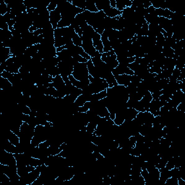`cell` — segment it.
Listing matches in <instances>:
<instances>
[{
	"mask_svg": "<svg viewBox=\"0 0 185 185\" xmlns=\"http://www.w3.org/2000/svg\"><path fill=\"white\" fill-rule=\"evenodd\" d=\"M72 75L75 78L76 80L82 81V80L88 79L89 73L87 63H80L78 62L77 64L74 66L73 72Z\"/></svg>",
	"mask_w": 185,
	"mask_h": 185,
	"instance_id": "1",
	"label": "cell"
},
{
	"mask_svg": "<svg viewBox=\"0 0 185 185\" xmlns=\"http://www.w3.org/2000/svg\"><path fill=\"white\" fill-rule=\"evenodd\" d=\"M101 60L105 62L111 69H114L119 65V62L117 59V55L114 53V50L104 53L101 54Z\"/></svg>",
	"mask_w": 185,
	"mask_h": 185,
	"instance_id": "2",
	"label": "cell"
},
{
	"mask_svg": "<svg viewBox=\"0 0 185 185\" xmlns=\"http://www.w3.org/2000/svg\"><path fill=\"white\" fill-rule=\"evenodd\" d=\"M81 38L82 41V49H84V51H86L91 58L93 57V56H95L96 50H95V47L93 46L92 38L89 36H85V35H82Z\"/></svg>",
	"mask_w": 185,
	"mask_h": 185,
	"instance_id": "3",
	"label": "cell"
},
{
	"mask_svg": "<svg viewBox=\"0 0 185 185\" xmlns=\"http://www.w3.org/2000/svg\"><path fill=\"white\" fill-rule=\"evenodd\" d=\"M0 164L17 167V161L15 159L14 154L8 153L4 150L2 151L1 156H0Z\"/></svg>",
	"mask_w": 185,
	"mask_h": 185,
	"instance_id": "4",
	"label": "cell"
},
{
	"mask_svg": "<svg viewBox=\"0 0 185 185\" xmlns=\"http://www.w3.org/2000/svg\"><path fill=\"white\" fill-rule=\"evenodd\" d=\"M154 117H154L153 115L149 112H138V114L136 117V119L142 125H145V124H150V125H153Z\"/></svg>",
	"mask_w": 185,
	"mask_h": 185,
	"instance_id": "5",
	"label": "cell"
},
{
	"mask_svg": "<svg viewBox=\"0 0 185 185\" xmlns=\"http://www.w3.org/2000/svg\"><path fill=\"white\" fill-rule=\"evenodd\" d=\"M57 67L59 68L60 75L62 77H63V76L69 77V75L73 74L74 67L69 64L68 62H60L58 64Z\"/></svg>",
	"mask_w": 185,
	"mask_h": 185,
	"instance_id": "6",
	"label": "cell"
},
{
	"mask_svg": "<svg viewBox=\"0 0 185 185\" xmlns=\"http://www.w3.org/2000/svg\"><path fill=\"white\" fill-rule=\"evenodd\" d=\"M112 73L114 76L123 75V74H126V75H134V72L131 70V69L127 67V65H123L120 64H119V65L116 67V68L113 69Z\"/></svg>",
	"mask_w": 185,
	"mask_h": 185,
	"instance_id": "7",
	"label": "cell"
},
{
	"mask_svg": "<svg viewBox=\"0 0 185 185\" xmlns=\"http://www.w3.org/2000/svg\"><path fill=\"white\" fill-rule=\"evenodd\" d=\"M61 20H62V15H61V13L58 10L52 11V12H50L49 21H50V23L51 24L54 30H55L57 28V25L58 23H59Z\"/></svg>",
	"mask_w": 185,
	"mask_h": 185,
	"instance_id": "8",
	"label": "cell"
},
{
	"mask_svg": "<svg viewBox=\"0 0 185 185\" xmlns=\"http://www.w3.org/2000/svg\"><path fill=\"white\" fill-rule=\"evenodd\" d=\"M161 108V106L159 99H153L151 103H150L148 112H151L154 117L159 116V112Z\"/></svg>",
	"mask_w": 185,
	"mask_h": 185,
	"instance_id": "9",
	"label": "cell"
},
{
	"mask_svg": "<svg viewBox=\"0 0 185 185\" xmlns=\"http://www.w3.org/2000/svg\"><path fill=\"white\" fill-rule=\"evenodd\" d=\"M52 85H53V87H54L57 90H60L62 91L63 93H64V88L66 86L65 85V82L63 80V78L62 77L61 75H58L56 77L53 78V80H52Z\"/></svg>",
	"mask_w": 185,
	"mask_h": 185,
	"instance_id": "10",
	"label": "cell"
},
{
	"mask_svg": "<svg viewBox=\"0 0 185 185\" xmlns=\"http://www.w3.org/2000/svg\"><path fill=\"white\" fill-rule=\"evenodd\" d=\"M116 81L118 85H121V86H125L127 87L130 82H131L132 75H126V74H123V75H119L114 76Z\"/></svg>",
	"mask_w": 185,
	"mask_h": 185,
	"instance_id": "11",
	"label": "cell"
},
{
	"mask_svg": "<svg viewBox=\"0 0 185 185\" xmlns=\"http://www.w3.org/2000/svg\"><path fill=\"white\" fill-rule=\"evenodd\" d=\"M159 171H160L159 182L161 184L164 185L165 182H166V180L168 179L169 178L171 177V170H169V169H167L166 167H164V168L159 169Z\"/></svg>",
	"mask_w": 185,
	"mask_h": 185,
	"instance_id": "12",
	"label": "cell"
},
{
	"mask_svg": "<svg viewBox=\"0 0 185 185\" xmlns=\"http://www.w3.org/2000/svg\"><path fill=\"white\" fill-rule=\"evenodd\" d=\"M95 6L99 11H104L110 8V0H99L95 2Z\"/></svg>",
	"mask_w": 185,
	"mask_h": 185,
	"instance_id": "13",
	"label": "cell"
},
{
	"mask_svg": "<svg viewBox=\"0 0 185 185\" xmlns=\"http://www.w3.org/2000/svg\"><path fill=\"white\" fill-rule=\"evenodd\" d=\"M12 84L7 79L0 76V88H1L2 90L10 91L12 90Z\"/></svg>",
	"mask_w": 185,
	"mask_h": 185,
	"instance_id": "14",
	"label": "cell"
},
{
	"mask_svg": "<svg viewBox=\"0 0 185 185\" xmlns=\"http://www.w3.org/2000/svg\"><path fill=\"white\" fill-rule=\"evenodd\" d=\"M138 114V112L134 108H127L125 111V116L126 120H133L136 118L137 115Z\"/></svg>",
	"mask_w": 185,
	"mask_h": 185,
	"instance_id": "15",
	"label": "cell"
},
{
	"mask_svg": "<svg viewBox=\"0 0 185 185\" xmlns=\"http://www.w3.org/2000/svg\"><path fill=\"white\" fill-rule=\"evenodd\" d=\"M87 67H88L89 75L92 76L93 77H99V72H98L97 69L95 68L94 64H93L91 59L88 61V62H87Z\"/></svg>",
	"mask_w": 185,
	"mask_h": 185,
	"instance_id": "16",
	"label": "cell"
},
{
	"mask_svg": "<svg viewBox=\"0 0 185 185\" xmlns=\"http://www.w3.org/2000/svg\"><path fill=\"white\" fill-rule=\"evenodd\" d=\"M38 49H39V43L38 44H35L25 49V53L24 54L28 56H30V57H33V56L36 55V54L38 52Z\"/></svg>",
	"mask_w": 185,
	"mask_h": 185,
	"instance_id": "17",
	"label": "cell"
},
{
	"mask_svg": "<svg viewBox=\"0 0 185 185\" xmlns=\"http://www.w3.org/2000/svg\"><path fill=\"white\" fill-rule=\"evenodd\" d=\"M7 139L11 143H12V144L15 145V146H17V145L20 144L19 136H17L16 134H15L14 132H12L10 130H8Z\"/></svg>",
	"mask_w": 185,
	"mask_h": 185,
	"instance_id": "18",
	"label": "cell"
},
{
	"mask_svg": "<svg viewBox=\"0 0 185 185\" xmlns=\"http://www.w3.org/2000/svg\"><path fill=\"white\" fill-rule=\"evenodd\" d=\"M104 12L106 14V16L108 17H111V18H113V17L121 15V13H122V12L118 10L117 8H112V7H110L107 9V10H104Z\"/></svg>",
	"mask_w": 185,
	"mask_h": 185,
	"instance_id": "19",
	"label": "cell"
},
{
	"mask_svg": "<svg viewBox=\"0 0 185 185\" xmlns=\"http://www.w3.org/2000/svg\"><path fill=\"white\" fill-rule=\"evenodd\" d=\"M4 151H6L7 152H8V153H13V154L17 153L16 146L13 145L12 143H11L10 141H9L8 139H7L5 141V143H4Z\"/></svg>",
	"mask_w": 185,
	"mask_h": 185,
	"instance_id": "20",
	"label": "cell"
},
{
	"mask_svg": "<svg viewBox=\"0 0 185 185\" xmlns=\"http://www.w3.org/2000/svg\"><path fill=\"white\" fill-rule=\"evenodd\" d=\"M12 38V31H10V30H0V38H1V41L4 42V41L10 40Z\"/></svg>",
	"mask_w": 185,
	"mask_h": 185,
	"instance_id": "21",
	"label": "cell"
},
{
	"mask_svg": "<svg viewBox=\"0 0 185 185\" xmlns=\"http://www.w3.org/2000/svg\"><path fill=\"white\" fill-rule=\"evenodd\" d=\"M21 66L16 62H13L12 64H9L5 69V71L11 73H19V69Z\"/></svg>",
	"mask_w": 185,
	"mask_h": 185,
	"instance_id": "22",
	"label": "cell"
},
{
	"mask_svg": "<svg viewBox=\"0 0 185 185\" xmlns=\"http://www.w3.org/2000/svg\"><path fill=\"white\" fill-rule=\"evenodd\" d=\"M152 126H153V125H150V124L143 125L141 126V128L140 130V134H142L143 136H148L151 133Z\"/></svg>",
	"mask_w": 185,
	"mask_h": 185,
	"instance_id": "23",
	"label": "cell"
},
{
	"mask_svg": "<svg viewBox=\"0 0 185 185\" xmlns=\"http://www.w3.org/2000/svg\"><path fill=\"white\" fill-rule=\"evenodd\" d=\"M105 80H106V81L107 82V83L108 84L109 88H112V87L116 86L117 85H118L116 81V79H115L114 76L113 75L112 73H109L108 75H106V77H105Z\"/></svg>",
	"mask_w": 185,
	"mask_h": 185,
	"instance_id": "24",
	"label": "cell"
},
{
	"mask_svg": "<svg viewBox=\"0 0 185 185\" xmlns=\"http://www.w3.org/2000/svg\"><path fill=\"white\" fill-rule=\"evenodd\" d=\"M162 54L166 58H174V51L171 47H163Z\"/></svg>",
	"mask_w": 185,
	"mask_h": 185,
	"instance_id": "25",
	"label": "cell"
},
{
	"mask_svg": "<svg viewBox=\"0 0 185 185\" xmlns=\"http://www.w3.org/2000/svg\"><path fill=\"white\" fill-rule=\"evenodd\" d=\"M71 3L76 7L86 10V1H84V0H73V1H71Z\"/></svg>",
	"mask_w": 185,
	"mask_h": 185,
	"instance_id": "26",
	"label": "cell"
},
{
	"mask_svg": "<svg viewBox=\"0 0 185 185\" xmlns=\"http://www.w3.org/2000/svg\"><path fill=\"white\" fill-rule=\"evenodd\" d=\"M86 10L89 11L90 12H95L96 13L99 12L98 9L95 6V4L94 2H90V1H86Z\"/></svg>",
	"mask_w": 185,
	"mask_h": 185,
	"instance_id": "27",
	"label": "cell"
},
{
	"mask_svg": "<svg viewBox=\"0 0 185 185\" xmlns=\"http://www.w3.org/2000/svg\"><path fill=\"white\" fill-rule=\"evenodd\" d=\"M87 102V99L83 95H80L77 98V99L75 100V101L74 102V104L78 107H81V106H84V104Z\"/></svg>",
	"mask_w": 185,
	"mask_h": 185,
	"instance_id": "28",
	"label": "cell"
},
{
	"mask_svg": "<svg viewBox=\"0 0 185 185\" xmlns=\"http://www.w3.org/2000/svg\"><path fill=\"white\" fill-rule=\"evenodd\" d=\"M93 46L95 47V49L96 51H98L101 54L104 53V46H103V43H102L101 40L93 41Z\"/></svg>",
	"mask_w": 185,
	"mask_h": 185,
	"instance_id": "29",
	"label": "cell"
},
{
	"mask_svg": "<svg viewBox=\"0 0 185 185\" xmlns=\"http://www.w3.org/2000/svg\"><path fill=\"white\" fill-rule=\"evenodd\" d=\"M64 45H66V41H65L64 38L63 37L54 38V46L56 48L64 46Z\"/></svg>",
	"mask_w": 185,
	"mask_h": 185,
	"instance_id": "30",
	"label": "cell"
},
{
	"mask_svg": "<svg viewBox=\"0 0 185 185\" xmlns=\"http://www.w3.org/2000/svg\"><path fill=\"white\" fill-rule=\"evenodd\" d=\"M72 41H73V43L75 46H82V38L78 36L76 33L73 35V38H72Z\"/></svg>",
	"mask_w": 185,
	"mask_h": 185,
	"instance_id": "31",
	"label": "cell"
},
{
	"mask_svg": "<svg viewBox=\"0 0 185 185\" xmlns=\"http://www.w3.org/2000/svg\"><path fill=\"white\" fill-rule=\"evenodd\" d=\"M116 2H117L116 8L118 10L122 12V11L126 8L125 0H116Z\"/></svg>",
	"mask_w": 185,
	"mask_h": 185,
	"instance_id": "32",
	"label": "cell"
},
{
	"mask_svg": "<svg viewBox=\"0 0 185 185\" xmlns=\"http://www.w3.org/2000/svg\"><path fill=\"white\" fill-rule=\"evenodd\" d=\"M169 82V79H164V78H163V79H161L159 81H158L157 83L158 85V86H159L161 90H163V89H164L167 86H168Z\"/></svg>",
	"mask_w": 185,
	"mask_h": 185,
	"instance_id": "33",
	"label": "cell"
},
{
	"mask_svg": "<svg viewBox=\"0 0 185 185\" xmlns=\"http://www.w3.org/2000/svg\"><path fill=\"white\" fill-rule=\"evenodd\" d=\"M137 87L138 86H135V85L133 83H132V82H130V83L126 87V89H127V93H129V95L137 92Z\"/></svg>",
	"mask_w": 185,
	"mask_h": 185,
	"instance_id": "34",
	"label": "cell"
},
{
	"mask_svg": "<svg viewBox=\"0 0 185 185\" xmlns=\"http://www.w3.org/2000/svg\"><path fill=\"white\" fill-rule=\"evenodd\" d=\"M175 166V156H174L171 158V159H169L168 161H167L166 164V168L167 169H169V170H171V169H172L174 168Z\"/></svg>",
	"mask_w": 185,
	"mask_h": 185,
	"instance_id": "35",
	"label": "cell"
},
{
	"mask_svg": "<svg viewBox=\"0 0 185 185\" xmlns=\"http://www.w3.org/2000/svg\"><path fill=\"white\" fill-rule=\"evenodd\" d=\"M141 81H142V79L140 77H139L138 76H137L135 75H132V79H131V82L135 85V86H138L139 84L140 83Z\"/></svg>",
	"mask_w": 185,
	"mask_h": 185,
	"instance_id": "36",
	"label": "cell"
},
{
	"mask_svg": "<svg viewBox=\"0 0 185 185\" xmlns=\"http://www.w3.org/2000/svg\"><path fill=\"white\" fill-rule=\"evenodd\" d=\"M56 8H57V3L55 2H50L49 6L47 7V10L49 12L56 10Z\"/></svg>",
	"mask_w": 185,
	"mask_h": 185,
	"instance_id": "37",
	"label": "cell"
},
{
	"mask_svg": "<svg viewBox=\"0 0 185 185\" xmlns=\"http://www.w3.org/2000/svg\"><path fill=\"white\" fill-rule=\"evenodd\" d=\"M73 58H75L76 60H77V62H80V63H87L88 62V59H85L80 55V54H77V55H75L74 56Z\"/></svg>",
	"mask_w": 185,
	"mask_h": 185,
	"instance_id": "38",
	"label": "cell"
},
{
	"mask_svg": "<svg viewBox=\"0 0 185 185\" xmlns=\"http://www.w3.org/2000/svg\"><path fill=\"white\" fill-rule=\"evenodd\" d=\"M127 67H129V68L131 69V70H132L133 72H134L137 69H138V67H139V64L138 62H136L135 61L134 62H133L132 63H130V64H128Z\"/></svg>",
	"mask_w": 185,
	"mask_h": 185,
	"instance_id": "39",
	"label": "cell"
},
{
	"mask_svg": "<svg viewBox=\"0 0 185 185\" xmlns=\"http://www.w3.org/2000/svg\"><path fill=\"white\" fill-rule=\"evenodd\" d=\"M15 23H16V22H15V20L14 19L10 20L8 22L7 24L9 25V30H10V31H12L13 29H14V25H15Z\"/></svg>",
	"mask_w": 185,
	"mask_h": 185,
	"instance_id": "40",
	"label": "cell"
},
{
	"mask_svg": "<svg viewBox=\"0 0 185 185\" xmlns=\"http://www.w3.org/2000/svg\"><path fill=\"white\" fill-rule=\"evenodd\" d=\"M89 109L85 106H82L81 107H79V112L81 113H86Z\"/></svg>",
	"mask_w": 185,
	"mask_h": 185,
	"instance_id": "41",
	"label": "cell"
},
{
	"mask_svg": "<svg viewBox=\"0 0 185 185\" xmlns=\"http://www.w3.org/2000/svg\"><path fill=\"white\" fill-rule=\"evenodd\" d=\"M151 5H152V4H151V2H148V1L143 2V7H144L145 9L149 8L150 7H151Z\"/></svg>",
	"mask_w": 185,
	"mask_h": 185,
	"instance_id": "42",
	"label": "cell"
},
{
	"mask_svg": "<svg viewBox=\"0 0 185 185\" xmlns=\"http://www.w3.org/2000/svg\"><path fill=\"white\" fill-rule=\"evenodd\" d=\"M132 4V0H125V6L126 7H131Z\"/></svg>",
	"mask_w": 185,
	"mask_h": 185,
	"instance_id": "43",
	"label": "cell"
},
{
	"mask_svg": "<svg viewBox=\"0 0 185 185\" xmlns=\"http://www.w3.org/2000/svg\"><path fill=\"white\" fill-rule=\"evenodd\" d=\"M110 6L112 8H116L117 2L116 0H110Z\"/></svg>",
	"mask_w": 185,
	"mask_h": 185,
	"instance_id": "44",
	"label": "cell"
},
{
	"mask_svg": "<svg viewBox=\"0 0 185 185\" xmlns=\"http://www.w3.org/2000/svg\"><path fill=\"white\" fill-rule=\"evenodd\" d=\"M38 29V28H37L36 26H34V25H31L30 27V28H29V31L30 32V33H34L35 31H36V30Z\"/></svg>",
	"mask_w": 185,
	"mask_h": 185,
	"instance_id": "45",
	"label": "cell"
}]
</instances>
